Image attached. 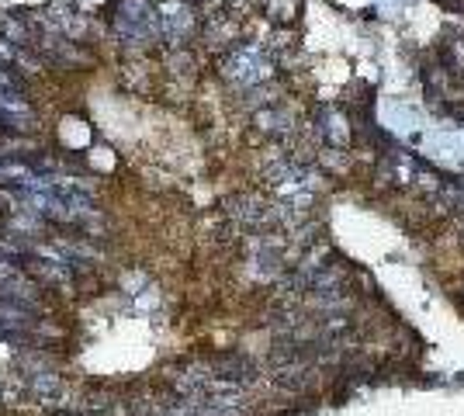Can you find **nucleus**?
I'll return each instance as SVG.
<instances>
[{"label": "nucleus", "mask_w": 464, "mask_h": 416, "mask_svg": "<svg viewBox=\"0 0 464 416\" xmlns=\"http://www.w3.org/2000/svg\"><path fill=\"white\" fill-rule=\"evenodd\" d=\"M11 87H14V76L0 69V91H11Z\"/></svg>", "instance_id": "3"}, {"label": "nucleus", "mask_w": 464, "mask_h": 416, "mask_svg": "<svg viewBox=\"0 0 464 416\" xmlns=\"http://www.w3.org/2000/svg\"><path fill=\"white\" fill-rule=\"evenodd\" d=\"M32 326V316L28 312H21V309H14L11 302H0V333H18V329H28Z\"/></svg>", "instance_id": "2"}, {"label": "nucleus", "mask_w": 464, "mask_h": 416, "mask_svg": "<svg viewBox=\"0 0 464 416\" xmlns=\"http://www.w3.org/2000/svg\"><path fill=\"white\" fill-rule=\"evenodd\" d=\"M0 122H4L8 129H32L35 125V111H32V105L21 94L0 91Z\"/></svg>", "instance_id": "1"}]
</instances>
